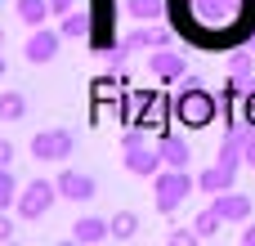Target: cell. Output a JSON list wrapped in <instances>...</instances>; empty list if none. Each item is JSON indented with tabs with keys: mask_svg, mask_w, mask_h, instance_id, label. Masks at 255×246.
<instances>
[{
	"mask_svg": "<svg viewBox=\"0 0 255 246\" xmlns=\"http://www.w3.org/2000/svg\"><path fill=\"white\" fill-rule=\"evenodd\" d=\"M170 22L197 49H238L255 36V0H166Z\"/></svg>",
	"mask_w": 255,
	"mask_h": 246,
	"instance_id": "1",
	"label": "cell"
},
{
	"mask_svg": "<svg viewBox=\"0 0 255 246\" xmlns=\"http://www.w3.org/2000/svg\"><path fill=\"white\" fill-rule=\"evenodd\" d=\"M193 193H197V175H193V170L161 166V170L152 175V206H157L161 215H175Z\"/></svg>",
	"mask_w": 255,
	"mask_h": 246,
	"instance_id": "2",
	"label": "cell"
},
{
	"mask_svg": "<svg viewBox=\"0 0 255 246\" xmlns=\"http://www.w3.org/2000/svg\"><path fill=\"white\" fill-rule=\"evenodd\" d=\"M148 134H152V130H143V125H134V130H126V134H121V148H126V170H130V175H143V179H152V175L166 166L161 143H152Z\"/></svg>",
	"mask_w": 255,
	"mask_h": 246,
	"instance_id": "3",
	"label": "cell"
},
{
	"mask_svg": "<svg viewBox=\"0 0 255 246\" xmlns=\"http://www.w3.org/2000/svg\"><path fill=\"white\" fill-rule=\"evenodd\" d=\"M54 202H58V184H54V179H31V184L18 193L13 211H18L22 220H45Z\"/></svg>",
	"mask_w": 255,
	"mask_h": 246,
	"instance_id": "4",
	"label": "cell"
},
{
	"mask_svg": "<svg viewBox=\"0 0 255 246\" xmlns=\"http://www.w3.org/2000/svg\"><path fill=\"white\" fill-rule=\"evenodd\" d=\"M179 121H184L188 130H202V125L215 121V99L202 90V81H188V90H184V99H179Z\"/></svg>",
	"mask_w": 255,
	"mask_h": 246,
	"instance_id": "5",
	"label": "cell"
},
{
	"mask_svg": "<svg viewBox=\"0 0 255 246\" xmlns=\"http://www.w3.org/2000/svg\"><path fill=\"white\" fill-rule=\"evenodd\" d=\"M72 148H76V139H72V130H63V125L40 130V134L31 139V157H36V161H67Z\"/></svg>",
	"mask_w": 255,
	"mask_h": 246,
	"instance_id": "6",
	"label": "cell"
},
{
	"mask_svg": "<svg viewBox=\"0 0 255 246\" xmlns=\"http://www.w3.org/2000/svg\"><path fill=\"white\" fill-rule=\"evenodd\" d=\"M148 67H152L157 81H179V76H188V58H184L179 49H166V45L148 49Z\"/></svg>",
	"mask_w": 255,
	"mask_h": 246,
	"instance_id": "7",
	"label": "cell"
},
{
	"mask_svg": "<svg viewBox=\"0 0 255 246\" xmlns=\"http://www.w3.org/2000/svg\"><path fill=\"white\" fill-rule=\"evenodd\" d=\"M54 184H58V197H67V202H94L99 197V179L85 170H63Z\"/></svg>",
	"mask_w": 255,
	"mask_h": 246,
	"instance_id": "8",
	"label": "cell"
},
{
	"mask_svg": "<svg viewBox=\"0 0 255 246\" xmlns=\"http://www.w3.org/2000/svg\"><path fill=\"white\" fill-rule=\"evenodd\" d=\"M211 206L229 220V224H242V220H251V211H255V202L247 197V193H238V188H224V193H215L211 197Z\"/></svg>",
	"mask_w": 255,
	"mask_h": 246,
	"instance_id": "9",
	"label": "cell"
},
{
	"mask_svg": "<svg viewBox=\"0 0 255 246\" xmlns=\"http://www.w3.org/2000/svg\"><path fill=\"white\" fill-rule=\"evenodd\" d=\"M63 45V31L58 27H36L31 40H27V63H49Z\"/></svg>",
	"mask_w": 255,
	"mask_h": 246,
	"instance_id": "10",
	"label": "cell"
},
{
	"mask_svg": "<svg viewBox=\"0 0 255 246\" xmlns=\"http://www.w3.org/2000/svg\"><path fill=\"white\" fill-rule=\"evenodd\" d=\"M72 242L76 246H99V242H112V224L99 220V215H81L72 224Z\"/></svg>",
	"mask_w": 255,
	"mask_h": 246,
	"instance_id": "11",
	"label": "cell"
},
{
	"mask_svg": "<svg viewBox=\"0 0 255 246\" xmlns=\"http://www.w3.org/2000/svg\"><path fill=\"white\" fill-rule=\"evenodd\" d=\"M161 143V157H166V166H175V170H188V161H193V148H188V139H179V134H166V139H157Z\"/></svg>",
	"mask_w": 255,
	"mask_h": 246,
	"instance_id": "12",
	"label": "cell"
},
{
	"mask_svg": "<svg viewBox=\"0 0 255 246\" xmlns=\"http://www.w3.org/2000/svg\"><path fill=\"white\" fill-rule=\"evenodd\" d=\"M233 179H238V175H233V170H224V166L215 161V166H206V170L197 175V193H211V197H215V193L233 188Z\"/></svg>",
	"mask_w": 255,
	"mask_h": 246,
	"instance_id": "13",
	"label": "cell"
},
{
	"mask_svg": "<svg viewBox=\"0 0 255 246\" xmlns=\"http://www.w3.org/2000/svg\"><path fill=\"white\" fill-rule=\"evenodd\" d=\"M13 9H18V18H22L27 27H45V22L54 18L49 0H13Z\"/></svg>",
	"mask_w": 255,
	"mask_h": 246,
	"instance_id": "14",
	"label": "cell"
},
{
	"mask_svg": "<svg viewBox=\"0 0 255 246\" xmlns=\"http://www.w3.org/2000/svg\"><path fill=\"white\" fill-rule=\"evenodd\" d=\"M27 117V94L22 90H0V121H22Z\"/></svg>",
	"mask_w": 255,
	"mask_h": 246,
	"instance_id": "15",
	"label": "cell"
},
{
	"mask_svg": "<svg viewBox=\"0 0 255 246\" xmlns=\"http://www.w3.org/2000/svg\"><path fill=\"white\" fill-rule=\"evenodd\" d=\"M126 40H130L134 49H157V45H166L170 36H166V27H134Z\"/></svg>",
	"mask_w": 255,
	"mask_h": 246,
	"instance_id": "16",
	"label": "cell"
},
{
	"mask_svg": "<svg viewBox=\"0 0 255 246\" xmlns=\"http://www.w3.org/2000/svg\"><path fill=\"white\" fill-rule=\"evenodd\" d=\"M108 224H112V242H130V238L139 233V215H134V211H117Z\"/></svg>",
	"mask_w": 255,
	"mask_h": 246,
	"instance_id": "17",
	"label": "cell"
},
{
	"mask_svg": "<svg viewBox=\"0 0 255 246\" xmlns=\"http://www.w3.org/2000/svg\"><path fill=\"white\" fill-rule=\"evenodd\" d=\"M58 31H63V36H72V40H81V36H90V31H94V22H90V13H76V9H72V13H63Z\"/></svg>",
	"mask_w": 255,
	"mask_h": 246,
	"instance_id": "18",
	"label": "cell"
},
{
	"mask_svg": "<svg viewBox=\"0 0 255 246\" xmlns=\"http://www.w3.org/2000/svg\"><path fill=\"white\" fill-rule=\"evenodd\" d=\"M224 224H229V220H224V215H220V211H215V206H206V211H202V215H197V220H193V229H197V233H202V242H206V238H215V233H220V229H224Z\"/></svg>",
	"mask_w": 255,
	"mask_h": 246,
	"instance_id": "19",
	"label": "cell"
},
{
	"mask_svg": "<svg viewBox=\"0 0 255 246\" xmlns=\"http://www.w3.org/2000/svg\"><path fill=\"white\" fill-rule=\"evenodd\" d=\"M251 54L247 49H229V72H233V81L229 85H247V76H251Z\"/></svg>",
	"mask_w": 255,
	"mask_h": 246,
	"instance_id": "20",
	"label": "cell"
},
{
	"mask_svg": "<svg viewBox=\"0 0 255 246\" xmlns=\"http://www.w3.org/2000/svg\"><path fill=\"white\" fill-rule=\"evenodd\" d=\"M18 193H22V188H18L13 170H9V166H0V211H9V206L18 202Z\"/></svg>",
	"mask_w": 255,
	"mask_h": 246,
	"instance_id": "21",
	"label": "cell"
},
{
	"mask_svg": "<svg viewBox=\"0 0 255 246\" xmlns=\"http://www.w3.org/2000/svg\"><path fill=\"white\" fill-rule=\"evenodd\" d=\"M197 242H202L197 229H175V233H170V246H197Z\"/></svg>",
	"mask_w": 255,
	"mask_h": 246,
	"instance_id": "22",
	"label": "cell"
},
{
	"mask_svg": "<svg viewBox=\"0 0 255 246\" xmlns=\"http://www.w3.org/2000/svg\"><path fill=\"white\" fill-rule=\"evenodd\" d=\"M0 242H13V220H9V211H0Z\"/></svg>",
	"mask_w": 255,
	"mask_h": 246,
	"instance_id": "23",
	"label": "cell"
},
{
	"mask_svg": "<svg viewBox=\"0 0 255 246\" xmlns=\"http://www.w3.org/2000/svg\"><path fill=\"white\" fill-rule=\"evenodd\" d=\"M0 166H13V143L0 139Z\"/></svg>",
	"mask_w": 255,
	"mask_h": 246,
	"instance_id": "24",
	"label": "cell"
},
{
	"mask_svg": "<svg viewBox=\"0 0 255 246\" xmlns=\"http://www.w3.org/2000/svg\"><path fill=\"white\" fill-rule=\"evenodd\" d=\"M49 9L63 18V13H72V9H76V0H49Z\"/></svg>",
	"mask_w": 255,
	"mask_h": 246,
	"instance_id": "25",
	"label": "cell"
},
{
	"mask_svg": "<svg viewBox=\"0 0 255 246\" xmlns=\"http://www.w3.org/2000/svg\"><path fill=\"white\" fill-rule=\"evenodd\" d=\"M242 121H247V125H251V130H255V90H251V94H247V117H242Z\"/></svg>",
	"mask_w": 255,
	"mask_h": 246,
	"instance_id": "26",
	"label": "cell"
},
{
	"mask_svg": "<svg viewBox=\"0 0 255 246\" xmlns=\"http://www.w3.org/2000/svg\"><path fill=\"white\" fill-rule=\"evenodd\" d=\"M247 166H251V170H255V130H251V134H247Z\"/></svg>",
	"mask_w": 255,
	"mask_h": 246,
	"instance_id": "27",
	"label": "cell"
},
{
	"mask_svg": "<svg viewBox=\"0 0 255 246\" xmlns=\"http://www.w3.org/2000/svg\"><path fill=\"white\" fill-rule=\"evenodd\" d=\"M242 246H255V229H247V233H242Z\"/></svg>",
	"mask_w": 255,
	"mask_h": 246,
	"instance_id": "28",
	"label": "cell"
},
{
	"mask_svg": "<svg viewBox=\"0 0 255 246\" xmlns=\"http://www.w3.org/2000/svg\"><path fill=\"white\" fill-rule=\"evenodd\" d=\"M4 72H9V63H4V54H0V76H4Z\"/></svg>",
	"mask_w": 255,
	"mask_h": 246,
	"instance_id": "29",
	"label": "cell"
},
{
	"mask_svg": "<svg viewBox=\"0 0 255 246\" xmlns=\"http://www.w3.org/2000/svg\"><path fill=\"white\" fill-rule=\"evenodd\" d=\"M0 45H4V31H0Z\"/></svg>",
	"mask_w": 255,
	"mask_h": 246,
	"instance_id": "30",
	"label": "cell"
}]
</instances>
